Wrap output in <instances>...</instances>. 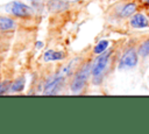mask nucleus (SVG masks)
<instances>
[{
    "instance_id": "obj_1",
    "label": "nucleus",
    "mask_w": 149,
    "mask_h": 134,
    "mask_svg": "<svg viewBox=\"0 0 149 134\" xmlns=\"http://www.w3.org/2000/svg\"><path fill=\"white\" fill-rule=\"evenodd\" d=\"M90 73H92V68H91V64L87 63L74 75V78L72 79L71 85H70V89L73 93H78L84 89Z\"/></svg>"
},
{
    "instance_id": "obj_2",
    "label": "nucleus",
    "mask_w": 149,
    "mask_h": 134,
    "mask_svg": "<svg viewBox=\"0 0 149 134\" xmlns=\"http://www.w3.org/2000/svg\"><path fill=\"white\" fill-rule=\"evenodd\" d=\"M6 9L13 14L16 17H22V19H27L33 16L34 10L30 6L21 2V1H13L10 3H8V6L6 7Z\"/></svg>"
},
{
    "instance_id": "obj_3",
    "label": "nucleus",
    "mask_w": 149,
    "mask_h": 134,
    "mask_svg": "<svg viewBox=\"0 0 149 134\" xmlns=\"http://www.w3.org/2000/svg\"><path fill=\"white\" fill-rule=\"evenodd\" d=\"M109 55H111V52H102V54H100V56L94 62V64L92 66V76H93V83L94 84H98L100 82V77L107 66Z\"/></svg>"
},
{
    "instance_id": "obj_4",
    "label": "nucleus",
    "mask_w": 149,
    "mask_h": 134,
    "mask_svg": "<svg viewBox=\"0 0 149 134\" xmlns=\"http://www.w3.org/2000/svg\"><path fill=\"white\" fill-rule=\"evenodd\" d=\"M64 78L65 76L61 72V73H57L56 76H54L44 86V90H43V94H56L58 93L63 82H64Z\"/></svg>"
},
{
    "instance_id": "obj_5",
    "label": "nucleus",
    "mask_w": 149,
    "mask_h": 134,
    "mask_svg": "<svg viewBox=\"0 0 149 134\" xmlns=\"http://www.w3.org/2000/svg\"><path fill=\"white\" fill-rule=\"evenodd\" d=\"M137 63V57H136V52L134 50H128L127 52L123 54V56L120 59V64L119 68L123 69V68H133L135 66Z\"/></svg>"
},
{
    "instance_id": "obj_6",
    "label": "nucleus",
    "mask_w": 149,
    "mask_h": 134,
    "mask_svg": "<svg viewBox=\"0 0 149 134\" xmlns=\"http://www.w3.org/2000/svg\"><path fill=\"white\" fill-rule=\"evenodd\" d=\"M65 56V54L63 51H55V50H47L43 55V58L45 62H51V61H61L63 59Z\"/></svg>"
},
{
    "instance_id": "obj_7",
    "label": "nucleus",
    "mask_w": 149,
    "mask_h": 134,
    "mask_svg": "<svg viewBox=\"0 0 149 134\" xmlns=\"http://www.w3.org/2000/svg\"><path fill=\"white\" fill-rule=\"evenodd\" d=\"M48 6L50 8V10L52 12H62L69 8V5L66 1L63 0H49Z\"/></svg>"
},
{
    "instance_id": "obj_8",
    "label": "nucleus",
    "mask_w": 149,
    "mask_h": 134,
    "mask_svg": "<svg viewBox=\"0 0 149 134\" xmlns=\"http://www.w3.org/2000/svg\"><path fill=\"white\" fill-rule=\"evenodd\" d=\"M15 28V21L8 16L0 15V31H8Z\"/></svg>"
},
{
    "instance_id": "obj_9",
    "label": "nucleus",
    "mask_w": 149,
    "mask_h": 134,
    "mask_svg": "<svg viewBox=\"0 0 149 134\" xmlns=\"http://www.w3.org/2000/svg\"><path fill=\"white\" fill-rule=\"evenodd\" d=\"M130 24L134 28H143L148 26V20L142 14H135L130 20Z\"/></svg>"
},
{
    "instance_id": "obj_10",
    "label": "nucleus",
    "mask_w": 149,
    "mask_h": 134,
    "mask_svg": "<svg viewBox=\"0 0 149 134\" xmlns=\"http://www.w3.org/2000/svg\"><path fill=\"white\" fill-rule=\"evenodd\" d=\"M24 84H26L24 77H20V78L15 79V80L12 83V85H10V91H12V92H21V91H23Z\"/></svg>"
},
{
    "instance_id": "obj_11",
    "label": "nucleus",
    "mask_w": 149,
    "mask_h": 134,
    "mask_svg": "<svg viewBox=\"0 0 149 134\" xmlns=\"http://www.w3.org/2000/svg\"><path fill=\"white\" fill-rule=\"evenodd\" d=\"M135 9H136V6H135V3H127L122 9H121V12H120V15L122 16V17H126V16H129V15H132L134 12H135Z\"/></svg>"
},
{
    "instance_id": "obj_12",
    "label": "nucleus",
    "mask_w": 149,
    "mask_h": 134,
    "mask_svg": "<svg viewBox=\"0 0 149 134\" xmlns=\"http://www.w3.org/2000/svg\"><path fill=\"white\" fill-rule=\"evenodd\" d=\"M107 47H108V41H106V40H101V41H99L98 44L94 47L93 51H94V54L100 55V54L105 52V50L107 49Z\"/></svg>"
},
{
    "instance_id": "obj_13",
    "label": "nucleus",
    "mask_w": 149,
    "mask_h": 134,
    "mask_svg": "<svg viewBox=\"0 0 149 134\" xmlns=\"http://www.w3.org/2000/svg\"><path fill=\"white\" fill-rule=\"evenodd\" d=\"M139 52H140V55H142V56H148V55H149V40H147V41L140 47Z\"/></svg>"
},
{
    "instance_id": "obj_14",
    "label": "nucleus",
    "mask_w": 149,
    "mask_h": 134,
    "mask_svg": "<svg viewBox=\"0 0 149 134\" xmlns=\"http://www.w3.org/2000/svg\"><path fill=\"white\" fill-rule=\"evenodd\" d=\"M10 83L9 82H2V83H0V94H3V93H6L8 90H9V87H10Z\"/></svg>"
},
{
    "instance_id": "obj_15",
    "label": "nucleus",
    "mask_w": 149,
    "mask_h": 134,
    "mask_svg": "<svg viewBox=\"0 0 149 134\" xmlns=\"http://www.w3.org/2000/svg\"><path fill=\"white\" fill-rule=\"evenodd\" d=\"M35 45H36V48H38V49H40V48H42V47H43V43H42V42H40V41H37Z\"/></svg>"
}]
</instances>
